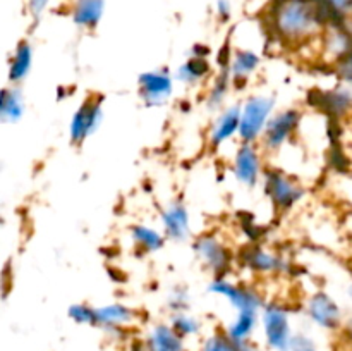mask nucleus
<instances>
[{"label": "nucleus", "instance_id": "1", "mask_svg": "<svg viewBox=\"0 0 352 351\" xmlns=\"http://www.w3.org/2000/svg\"><path fill=\"white\" fill-rule=\"evenodd\" d=\"M270 23L275 34L285 41L308 40L323 26L315 0H274Z\"/></svg>", "mask_w": 352, "mask_h": 351}, {"label": "nucleus", "instance_id": "2", "mask_svg": "<svg viewBox=\"0 0 352 351\" xmlns=\"http://www.w3.org/2000/svg\"><path fill=\"white\" fill-rule=\"evenodd\" d=\"M275 100L265 95H254L244 102L241 109V127L239 138L243 143H254L263 136L265 129L268 126V120L272 119Z\"/></svg>", "mask_w": 352, "mask_h": 351}, {"label": "nucleus", "instance_id": "3", "mask_svg": "<svg viewBox=\"0 0 352 351\" xmlns=\"http://www.w3.org/2000/svg\"><path fill=\"white\" fill-rule=\"evenodd\" d=\"M102 98L100 96H88L72 116L71 127H69V136H71L72 143L81 145L91 134H95V131L102 124Z\"/></svg>", "mask_w": 352, "mask_h": 351}, {"label": "nucleus", "instance_id": "4", "mask_svg": "<svg viewBox=\"0 0 352 351\" xmlns=\"http://www.w3.org/2000/svg\"><path fill=\"white\" fill-rule=\"evenodd\" d=\"M265 189L272 203L280 210L292 209L302 198L301 186L278 171H268L265 174Z\"/></svg>", "mask_w": 352, "mask_h": 351}, {"label": "nucleus", "instance_id": "5", "mask_svg": "<svg viewBox=\"0 0 352 351\" xmlns=\"http://www.w3.org/2000/svg\"><path fill=\"white\" fill-rule=\"evenodd\" d=\"M263 327L270 348L277 351H289V343H291L292 336L285 308H282L280 305H275V303L265 306Z\"/></svg>", "mask_w": 352, "mask_h": 351}, {"label": "nucleus", "instance_id": "6", "mask_svg": "<svg viewBox=\"0 0 352 351\" xmlns=\"http://www.w3.org/2000/svg\"><path fill=\"white\" fill-rule=\"evenodd\" d=\"M299 123H301V112L296 109L282 110V112L275 114L263 133V145L265 150L275 151L296 133Z\"/></svg>", "mask_w": 352, "mask_h": 351}, {"label": "nucleus", "instance_id": "7", "mask_svg": "<svg viewBox=\"0 0 352 351\" xmlns=\"http://www.w3.org/2000/svg\"><path fill=\"white\" fill-rule=\"evenodd\" d=\"M308 103L313 109L327 114L329 119H337L346 116L352 109V92L347 88L336 89H313L308 95Z\"/></svg>", "mask_w": 352, "mask_h": 351}, {"label": "nucleus", "instance_id": "8", "mask_svg": "<svg viewBox=\"0 0 352 351\" xmlns=\"http://www.w3.org/2000/svg\"><path fill=\"white\" fill-rule=\"evenodd\" d=\"M208 291L229 299V303L234 308H237V312H258L261 306V296L254 289L234 284L226 279H215L210 284Z\"/></svg>", "mask_w": 352, "mask_h": 351}, {"label": "nucleus", "instance_id": "9", "mask_svg": "<svg viewBox=\"0 0 352 351\" xmlns=\"http://www.w3.org/2000/svg\"><path fill=\"white\" fill-rule=\"evenodd\" d=\"M196 255L199 257V260L213 270L215 274H222V272L229 270L230 262H232V255L227 250V246L223 243H220L215 236L212 234H203L192 244Z\"/></svg>", "mask_w": 352, "mask_h": 351}, {"label": "nucleus", "instance_id": "10", "mask_svg": "<svg viewBox=\"0 0 352 351\" xmlns=\"http://www.w3.org/2000/svg\"><path fill=\"white\" fill-rule=\"evenodd\" d=\"M261 171L263 165H261L260 151L253 147V143L241 145L234 157V174L237 181L248 188H253L260 181Z\"/></svg>", "mask_w": 352, "mask_h": 351}, {"label": "nucleus", "instance_id": "11", "mask_svg": "<svg viewBox=\"0 0 352 351\" xmlns=\"http://www.w3.org/2000/svg\"><path fill=\"white\" fill-rule=\"evenodd\" d=\"M140 83V95L146 105H160L165 100L170 98L172 89V78L164 71H148L143 72L138 79Z\"/></svg>", "mask_w": 352, "mask_h": 351}, {"label": "nucleus", "instance_id": "12", "mask_svg": "<svg viewBox=\"0 0 352 351\" xmlns=\"http://www.w3.org/2000/svg\"><path fill=\"white\" fill-rule=\"evenodd\" d=\"M308 315L323 329H337L340 326V308L327 292H315L308 301Z\"/></svg>", "mask_w": 352, "mask_h": 351}, {"label": "nucleus", "instance_id": "13", "mask_svg": "<svg viewBox=\"0 0 352 351\" xmlns=\"http://www.w3.org/2000/svg\"><path fill=\"white\" fill-rule=\"evenodd\" d=\"M241 127V107H230L220 114L219 119L210 131V143L212 147H220L229 141L234 134H239Z\"/></svg>", "mask_w": 352, "mask_h": 351}, {"label": "nucleus", "instance_id": "14", "mask_svg": "<svg viewBox=\"0 0 352 351\" xmlns=\"http://www.w3.org/2000/svg\"><path fill=\"white\" fill-rule=\"evenodd\" d=\"M165 234L175 241H182L189 236V213L182 203H174L162 213Z\"/></svg>", "mask_w": 352, "mask_h": 351}, {"label": "nucleus", "instance_id": "15", "mask_svg": "<svg viewBox=\"0 0 352 351\" xmlns=\"http://www.w3.org/2000/svg\"><path fill=\"white\" fill-rule=\"evenodd\" d=\"M105 10V0H78L72 9V21L79 28L93 30L98 26Z\"/></svg>", "mask_w": 352, "mask_h": 351}, {"label": "nucleus", "instance_id": "16", "mask_svg": "<svg viewBox=\"0 0 352 351\" xmlns=\"http://www.w3.org/2000/svg\"><path fill=\"white\" fill-rule=\"evenodd\" d=\"M148 351H184L182 337L174 330V327L157 326L150 332L146 341Z\"/></svg>", "mask_w": 352, "mask_h": 351}, {"label": "nucleus", "instance_id": "17", "mask_svg": "<svg viewBox=\"0 0 352 351\" xmlns=\"http://www.w3.org/2000/svg\"><path fill=\"white\" fill-rule=\"evenodd\" d=\"M243 262L254 272H275L282 267V260L277 255L260 246H250L244 250Z\"/></svg>", "mask_w": 352, "mask_h": 351}, {"label": "nucleus", "instance_id": "18", "mask_svg": "<svg viewBox=\"0 0 352 351\" xmlns=\"http://www.w3.org/2000/svg\"><path fill=\"white\" fill-rule=\"evenodd\" d=\"M134 312L127 306L113 303V305L102 306L96 308V323L103 327H110V329H117L120 326H127L133 322Z\"/></svg>", "mask_w": 352, "mask_h": 351}, {"label": "nucleus", "instance_id": "19", "mask_svg": "<svg viewBox=\"0 0 352 351\" xmlns=\"http://www.w3.org/2000/svg\"><path fill=\"white\" fill-rule=\"evenodd\" d=\"M31 64H33V48L30 41H21L16 47L12 58L9 64V79L10 83H19L30 72Z\"/></svg>", "mask_w": 352, "mask_h": 351}, {"label": "nucleus", "instance_id": "20", "mask_svg": "<svg viewBox=\"0 0 352 351\" xmlns=\"http://www.w3.org/2000/svg\"><path fill=\"white\" fill-rule=\"evenodd\" d=\"M258 67H260V57L253 50H236L229 65L230 78H234V81H243L250 78Z\"/></svg>", "mask_w": 352, "mask_h": 351}, {"label": "nucleus", "instance_id": "21", "mask_svg": "<svg viewBox=\"0 0 352 351\" xmlns=\"http://www.w3.org/2000/svg\"><path fill=\"white\" fill-rule=\"evenodd\" d=\"M24 114L23 96L19 89L6 88L2 93V102H0V117L3 123H17Z\"/></svg>", "mask_w": 352, "mask_h": 351}, {"label": "nucleus", "instance_id": "22", "mask_svg": "<svg viewBox=\"0 0 352 351\" xmlns=\"http://www.w3.org/2000/svg\"><path fill=\"white\" fill-rule=\"evenodd\" d=\"M210 72V64L205 57H192L186 62L184 65H181V69L177 71L179 81L188 83V85H196V83L201 81L205 76H208Z\"/></svg>", "mask_w": 352, "mask_h": 351}, {"label": "nucleus", "instance_id": "23", "mask_svg": "<svg viewBox=\"0 0 352 351\" xmlns=\"http://www.w3.org/2000/svg\"><path fill=\"white\" fill-rule=\"evenodd\" d=\"M133 241L144 251H157L165 244L164 236L158 231L151 229L148 226H134L131 229Z\"/></svg>", "mask_w": 352, "mask_h": 351}, {"label": "nucleus", "instance_id": "24", "mask_svg": "<svg viewBox=\"0 0 352 351\" xmlns=\"http://www.w3.org/2000/svg\"><path fill=\"white\" fill-rule=\"evenodd\" d=\"M254 326H256V312H239L236 322L230 323L227 334L234 343H243L251 336Z\"/></svg>", "mask_w": 352, "mask_h": 351}, {"label": "nucleus", "instance_id": "25", "mask_svg": "<svg viewBox=\"0 0 352 351\" xmlns=\"http://www.w3.org/2000/svg\"><path fill=\"white\" fill-rule=\"evenodd\" d=\"M229 78H230V72L222 71L219 78H217V81L213 83L212 89H210L208 93L210 109H217L219 105H222L223 98H226L227 95V89H229Z\"/></svg>", "mask_w": 352, "mask_h": 351}, {"label": "nucleus", "instance_id": "26", "mask_svg": "<svg viewBox=\"0 0 352 351\" xmlns=\"http://www.w3.org/2000/svg\"><path fill=\"white\" fill-rule=\"evenodd\" d=\"M172 327L181 337L191 336V334H196L199 330L198 320L191 315H186L184 312L175 313L174 319H172Z\"/></svg>", "mask_w": 352, "mask_h": 351}, {"label": "nucleus", "instance_id": "27", "mask_svg": "<svg viewBox=\"0 0 352 351\" xmlns=\"http://www.w3.org/2000/svg\"><path fill=\"white\" fill-rule=\"evenodd\" d=\"M69 317L78 323H85V326H96V310L88 305H82V303L72 305L71 308H69Z\"/></svg>", "mask_w": 352, "mask_h": 351}, {"label": "nucleus", "instance_id": "28", "mask_svg": "<svg viewBox=\"0 0 352 351\" xmlns=\"http://www.w3.org/2000/svg\"><path fill=\"white\" fill-rule=\"evenodd\" d=\"M203 351H237V348L229 334H213L205 341Z\"/></svg>", "mask_w": 352, "mask_h": 351}, {"label": "nucleus", "instance_id": "29", "mask_svg": "<svg viewBox=\"0 0 352 351\" xmlns=\"http://www.w3.org/2000/svg\"><path fill=\"white\" fill-rule=\"evenodd\" d=\"M315 2L322 3L323 7L332 10L336 16L342 17V19H346L352 12V0H315Z\"/></svg>", "mask_w": 352, "mask_h": 351}, {"label": "nucleus", "instance_id": "30", "mask_svg": "<svg viewBox=\"0 0 352 351\" xmlns=\"http://www.w3.org/2000/svg\"><path fill=\"white\" fill-rule=\"evenodd\" d=\"M289 351H316V344L313 339L306 336H292L291 343H289Z\"/></svg>", "mask_w": 352, "mask_h": 351}, {"label": "nucleus", "instance_id": "31", "mask_svg": "<svg viewBox=\"0 0 352 351\" xmlns=\"http://www.w3.org/2000/svg\"><path fill=\"white\" fill-rule=\"evenodd\" d=\"M337 71H339L340 78L346 79L347 83H352V48L342 58L337 61Z\"/></svg>", "mask_w": 352, "mask_h": 351}, {"label": "nucleus", "instance_id": "32", "mask_svg": "<svg viewBox=\"0 0 352 351\" xmlns=\"http://www.w3.org/2000/svg\"><path fill=\"white\" fill-rule=\"evenodd\" d=\"M47 6H48V0H30V3H28V7H30V12L33 14L36 19L45 12Z\"/></svg>", "mask_w": 352, "mask_h": 351}, {"label": "nucleus", "instance_id": "33", "mask_svg": "<svg viewBox=\"0 0 352 351\" xmlns=\"http://www.w3.org/2000/svg\"><path fill=\"white\" fill-rule=\"evenodd\" d=\"M217 12H219V16L222 17V19H229L230 16L229 0H219V2H217Z\"/></svg>", "mask_w": 352, "mask_h": 351}, {"label": "nucleus", "instance_id": "34", "mask_svg": "<svg viewBox=\"0 0 352 351\" xmlns=\"http://www.w3.org/2000/svg\"><path fill=\"white\" fill-rule=\"evenodd\" d=\"M236 348H237V351H256V348L251 346L248 341H243V343H236Z\"/></svg>", "mask_w": 352, "mask_h": 351}, {"label": "nucleus", "instance_id": "35", "mask_svg": "<svg viewBox=\"0 0 352 351\" xmlns=\"http://www.w3.org/2000/svg\"><path fill=\"white\" fill-rule=\"evenodd\" d=\"M133 351H148V350H146V346H143V344H134Z\"/></svg>", "mask_w": 352, "mask_h": 351}]
</instances>
